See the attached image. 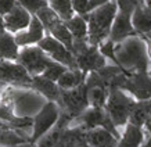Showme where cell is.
<instances>
[{
  "label": "cell",
  "mask_w": 151,
  "mask_h": 147,
  "mask_svg": "<svg viewBox=\"0 0 151 147\" xmlns=\"http://www.w3.org/2000/svg\"><path fill=\"white\" fill-rule=\"evenodd\" d=\"M115 58L116 65L128 75L148 74L150 71V55L147 45L139 36L128 37L126 40L115 45Z\"/></svg>",
  "instance_id": "6da1fadb"
},
{
  "label": "cell",
  "mask_w": 151,
  "mask_h": 147,
  "mask_svg": "<svg viewBox=\"0 0 151 147\" xmlns=\"http://www.w3.org/2000/svg\"><path fill=\"white\" fill-rule=\"evenodd\" d=\"M118 14V4L115 0H110L104 6H100L85 15L89 27V45L97 47L104 43L111 33V28Z\"/></svg>",
  "instance_id": "7a4b0ae2"
},
{
  "label": "cell",
  "mask_w": 151,
  "mask_h": 147,
  "mask_svg": "<svg viewBox=\"0 0 151 147\" xmlns=\"http://www.w3.org/2000/svg\"><path fill=\"white\" fill-rule=\"evenodd\" d=\"M7 104L11 106L13 112L18 118H31L36 115L45 107L43 96L39 94L36 90H25V89H6L3 92V99Z\"/></svg>",
  "instance_id": "3957f363"
},
{
  "label": "cell",
  "mask_w": 151,
  "mask_h": 147,
  "mask_svg": "<svg viewBox=\"0 0 151 147\" xmlns=\"http://www.w3.org/2000/svg\"><path fill=\"white\" fill-rule=\"evenodd\" d=\"M136 104H137V101L125 90L111 89L107 104H105V111L108 112L115 128L125 126L129 124L130 114H132L133 108L136 107Z\"/></svg>",
  "instance_id": "277c9868"
},
{
  "label": "cell",
  "mask_w": 151,
  "mask_h": 147,
  "mask_svg": "<svg viewBox=\"0 0 151 147\" xmlns=\"http://www.w3.org/2000/svg\"><path fill=\"white\" fill-rule=\"evenodd\" d=\"M72 53L75 55L78 69L85 74L99 71L107 67V58L101 54L97 47L89 45V40H73Z\"/></svg>",
  "instance_id": "5b68a950"
},
{
  "label": "cell",
  "mask_w": 151,
  "mask_h": 147,
  "mask_svg": "<svg viewBox=\"0 0 151 147\" xmlns=\"http://www.w3.org/2000/svg\"><path fill=\"white\" fill-rule=\"evenodd\" d=\"M61 112L69 115L73 121L89 108L87 100V86L83 83L82 86L71 90H61L60 100L57 101Z\"/></svg>",
  "instance_id": "8992f818"
},
{
  "label": "cell",
  "mask_w": 151,
  "mask_h": 147,
  "mask_svg": "<svg viewBox=\"0 0 151 147\" xmlns=\"http://www.w3.org/2000/svg\"><path fill=\"white\" fill-rule=\"evenodd\" d=\"M60 115H61V110L58 104L54 101H47L45 107L33 117L32 136H31L32 144L37 143L45 135L54 128L60 120Z\"/></svg>",
  "instance_id": "52a82bcc"
},
{
  "label": "cell",
  "mask_w": 151,
  "mask_h": 147,
  "mask_svg": "<svg viewBox=\"0 0 151 147\" xmlns=\"http://www.w3.org/2000/svg\"><path fill=\"white\" fill-rule=\"evenodd\" d=\"M19 64L22 65L24 68L27 69L28 72L31 74L32 76H37L46 71V68H49L53 61L49 55L42 50L40 47L37 46H28L24 47L22 50H19L18 58H17Z\"/></svg>",
  "instance_id": "ba28073f"
},
{
  "label": "cell",
  "mask_w": 151,
  "mask_h": 147,
  "mask_svg": "<svg viewBox=\"0 0 151 147\" xmlns=\"http://www.w3.org/2000/svg\"><path fill=\"white\" fill-rule=\"evenodd\" d=\"M81 126L85 130H92L96 128H104L107 130H110L112 135H115L118 139H121V135L118 133V129L115 128V125L112 124L108 112L105 111V108H94V107H89L81 117H78L71 125Z\"/></svg>",
  "instance_id": "9c48e42d"
},
{
  "label": "cell",
  "mask_w": 151,
  "mask_h": 147,
  "mask_svg": "<svg viewBox=\"0 0 151 147\" xmlns=\"http://www.w3.org/2000/svg\"><path fill=\"white\" fill-rule=\"evenodd\" d=\"M33 76L19 63L0 60V82L19 87H31Z\"/></svg>",
  "instance_id": "30bf717a"
},
{
  "label": "cell",
  "mask_w": 151,
  "mask_h": 147,
  "mask_svg": "<svg viewBox=\"0 0 151 147\" xmlns=\"http://www.w3.org/2000/svg\"><path fill=\"white\" fill-rule=\"evenodd\" d=\"M39 47L45 51L53 61L58 63V64L68 67L71 69H78L76 67V60L75 55L69 49L60 43L58 40H55L53 36H46L43 37V40L39 43Z\"/></svg>",
  "instance_id": "8fae6325"
},
{
  "label": "cell",
  "mask_w": 151,
  "mask_h": 147,
  "mask_svg": "<svg viewBox=\"0 0 151 147\" xmlns=\"http://www.w3.org/2000/svg\"><path fill=\"white\" fill-rule=\"evenodd\" d=\"M121 89L129 93L134 100L148 101L151 100V76L148 74L130 75Z\"/></svg>",
  "instance_id": "7c38bea8"
},
{
  "label": "cell",
  "mask_w": 151,
  "mask_h": 147,
  "mask_svg": "<svg viewBox=\"0 0 151 147\" xmlns=\"http://www.w3.org/2000/svg\"><path fill=\"white\" fill-rule=\"evenodd\" d=\"M137 32L132 24V15L124 13H118L115 18L110 33V40L114 43H121L126 40L128 37L136 36Z\"/></svg>",
  "instance_id": "4fadbf2b"
},
{
  "label": "cell",
  "mask_w": 151,
  "mask_h": 147,
  "mask_svg": "<svg viewBox=\"0 0 151 147\" xmlns=\"http://www.w3.org/2000/svg\"><path fill=\"white\" fill-rule=\"evenodd\" d=\"M3 19H4V28L7 32L18 33L25 31L31 25L32 17H31V13H28L24 7L17 4L11 13H9L6 17H3Z\"/></svg>",
  "instance_id": "5bb4252c"
},
{
  "label": "cell",
  "mask_w": 151,
  "mask_h": 147,
  "mask_svg": "<svg viewBox=\"0 0 151 147\" xmlns=\"http://www.w3.org/2000/svg\"><path fill=\"white\" fill-rule=\"evenodd\" d=\"M14 37L17 45L24 47H28V45H33V43H40L45 37V27L42 25L37 17H32L31 25L25 31L18 32Z\"/></svg>",
  "instance_id": "9a60e30c"
},
{
  "label": "cell",
  "mask_w": 151,
  "mask_h": 147,
  "mask_svg": "<svg viewBox=\"0 0 151 147\" xmlns=\"http://www.w3.org/2000/svg\"><path fill=\"white\" fill-rule=\"evenodd\" d=\"M85 139L90 147H118L119 143V139L104 128L87 130Z\"/></svg>",
  "instance_id": "2e32d148"
},
{
  "label": "cell",
  "mask_w": 151,
  "mask_h": 147,
  "mask_svg": "<svg viewBox=\"0 0 151 147\" xmlns=\"http://www.w3.org/2000/svg\"><path fill=\"white\" fill-rule=\"evenodd\" d=\"M31 89L36 90L39 94H42L43 97L49 99L50 101H57L60 100V94H61V89L57 85V82H53L50 79L45 78L43 75H37V76H33L32 85H31Z\"/></svg>",
  "instance_id": "e0dca14e"
},
{
  "label": "cell",
  "mask_w": 151,
  "mask_h": 147,
  "mask_svg": "<svg viewBox=\"0 0 151 147\" xmlns=\"http://www.w3.org/2000/svg\"><path fill=\"white\" fill-rule=\"evenodd\" d=\"M18 54L19 49L15 37L7 31L0 33V60L14 61L18 58Z\"/></svg>",
  "instance_id": "ac0fdd59"
},
{
  "label": "cell",
  "mask_w": 151,
  "mask_h": 147,
  "mask_svg": "<svg viewBox=\"0 0 151 147\" xmlns=\"http://www.w3.org/2000/svg\"><path fill=\"white\" fill-rule=\"evenodd\" d=\"M143 144H144L143 129L132 124H128L124 135L119 139L118 147H142Z\"/></svg>",
  "instance_id": "d6986e66"
},
{
  "label": "cell",
  "mask_w": 151,
  "mask_h": 147,
  "mask_svg": "<svg viewBox=\"0 0 151 147\" xmlns=\"http://www.w3.org/2000/svg\"><path fill=\"white\" fill-rule=\"evenodd\" d=\"M132 24L137 33H150L151 32V9L147 6L139 7L132 14Z\"/></svg>",
  "instance_id": "ffe728a7"
},
{
  "label": "cell",
  "mask_w": 151,
  "mask_h": 147,
  "mask_svg": "<svg viewBox=\"0 0 151 147\" xmlns=\"http://www.w3.org/2000/svg\"><path fill=\"white\" fill-rule=\"evenodd\" d=\"M85 78H86V74L81 69H71V71L67 69V72L58 79L57 85L61 90H71V89H76V87L82 86L86 81Z\"/></svg>",
  "instance_id": "44dd1931"
},
{
  "label": "cell",
  "mask_w": 151,
  "mask_h": 147,
  "mask_svg": "<svg viewBox=\"0 0 151 147\" xmlns=\"http://www.w3.org/2000/svg\"><path fill=\"white\" fill-rule=\"evenodd\" d=\"M65 25L72 33L73 40H89V27L82 15H73L69 21L65 22Z\"/></svg>",
  "instance_id": "7402d4cb"
},
{
  "label": "cell",
  "mask_w": 151,
  "mask_h": 147,
  "mask_svg": "<svg viewBox=\"0 0 151 147\" xmlns=\"http://www.w3.org/2000/svg\"><path fill=\"white\" fill-rule=\"evenodd\" d=\"M108 96H110V90L105 89V87H90V89H87L89 106L94 107V108H105Z\"/></svg>",
  "instance_id": "603a6c76"
},
{
  "label": "cell",
  "mask_w": 151,
  "mask_h": 147,
  "mask_svg": "<svg viewBox=\"0 0 151 147\" xmlns=\"http://www.w3.org/2000/svg\"><path fill=\"white\" fill-rule=\"evenodd\" d=\"M50 9L54 11L63 21H69L73 17V7L71 0H49Z\"/></svg>",
  "instance_id": "cb8c5ba5"
},
{
  "label": "cell",
  "mask_w": 151,
  "mask_h": 147,
  "mask_svg": "<svg viewBox=\"0 0 151 147\" xmlns=\"http://www.w3.org/2000/svg\"><path fill=\"white\" fill-rule=\"evenodd\" d=\"M36 17L39 18V21L42 22V25L45 27V29H47V32L50 33L57 25H60L61 22H64L63 19L60 18L58 15L50 9V7H45L40 11L36 13Z\"/></svg>",
  "instance_id": "d4e9b609"
},
{
  "label": "cell",
  "mask_w": 151,
  "mask_h": 147,
  "mask_svg": "<svg viewBox=\"0 0 151 147\" xmlns=\"http://www.w3.org/2000/svg\"><path fill=\"white\" fill-rule=\"evenodd\" d=\"M50 35H53V37H54L55 40H58L60 43H63L67 49H69V50L72 51L73 36H72V33L69 32V29L67 28V25H65L64 22H61L60 25H57L50 32Z\"/></svg>",
  "instance_id": "484cf974"
},
{
  "label": "cell",
  "mask_w": 151,
  "mask_h": 147,
  "mask_svg": "<svg viewBox=\"0 0 151 147\" xmlns=\"http://www.w3.org/2000/svg\"><path fill=\"white\" fill-rule=\"evenodd\" d=\"M118 4L119 13L132 15L139 7L144 6V0H115Z\"/></svg>",
  "instance_id": "4316f807"
},
{
  "label": "cell",
  "mask_w": 151,
  "mask_h": 147,
  "mask_svg": "<svg viewBox=\"0 0 151 147\" xmlns=\"http://www.w3.org/2000/svg\"><path fill=\"white\" fill-rule=\"evenodd\" d=\"M21 7L27 10L28 13L36 14L45 7H49V0H17Z\"/></svg>",
  "instance_id": "83f0119b"
},
{
  "label": "cell",
  "mask_w": 151,
  "mask_h": 147,
  "mask_svg": "<svg viewBox=\"0 0 151 147\" xmlns=\"http://www.w3.org/2000/svg\"><path fill=\"white\" fill-rule=\"evenodd\" d=\"M65 72H67V68H65L64 65L58 64V63H53L49 68H46V71L42 74V75H43L45 78L53 81V82H58V79L61 78Z\"/></svg>",
  "instance_id": "f1b7e54d"
},
{
  "label": "cell",
  "mask_w": 151,
  "mask_h": 147,
  "mask_svg": "<svg viewBox=\"0 0 151 147\" xmlns=\"http://www.w3.org/2000/svg\"><path fill=\"white\" fill-rule=\"evenodd\" d=\"M71 1H72L73 11H76L82 17H85V15H87L89 13L93 11V7L89 0H71Z\"/></svg>",
  "instance_id": "f546056e"
},
{
  "label": "cell",
  "mask_w": 151,
  "mask_h": 147,
  "mask_svg": "<svg viewBox=\"0 0 151 147\" xmlns=\"http://www.w3.org/2000/svg\"><path fill=\"white\" fill-rule=\"evenodd\" d=\"M100 53L104 55L105 58H107V57H110L111 60L116 64V58H115V43L114 42H111L110 39H108V40H105L104 43H101Z\"/></svg>",
  "instance_id": "4dcf8cb0"
},
{
  "label": "cell",
  "mask_w": 151,
  "mask_h": 147,
  "mask_svg": "<svg viewBox=\"0 0 151 147\" xmlns=\"http://www.w3.org/2000/svg\"><path fill=\"white\" fill-rule=\"evenodd\" d=\"M17 4H18L17 0H0V15L6 17L7 14L15 9Z\"/></svg>",
  "instance_id": "1f68e13d"
},
{
  "label": "cell",
  "mask_w": 151,
  "mask_h": 147,
  "mask_svg": "<svg viewBox=\"0 0 151 147\" xmlns=\"http://www.w3.org/2000/svg\"><path fill=\"white\" fill-rule=\"evenodd\" d=\"M90 1V4H92L93 10L97 9V7H100V6H104L105 3H108L110 0H89Z\"/></svg>",
  "instance_id": "d6a6232c"
},
{
  "label": "cell",
  "mask_w": 151,
  "mask_h": 147,
  "mask_svg": "<svg viewBox=\"0 0 151 147\" xmlns=\"http://www.w3.org/2000/svg\"><path fill=\"white\" fill-rule=\"evenodd\" d=\"M75 147H90L89 144H87V142H86V139H83V140H81V142L76 144Z\"/></svg>",
  "instance_id": "836d02e7"
},
{
  "label": "cell",
  "mask_w": 151,
  "mask_h": 147,
  "mask_svg": "<svg viewBox=\"0 0 151 147\" xmlns=\"http://www.w3.org/2000/svg\"><path fill=\"white\" fill-rule=\"evenodd\" d=\"M4 31H6V28H4V19H3V17L0 15V33L4 32Z\"/></svg>",
  "instance_id": "e575fe53"
},
{
  "label": "cell",
  "mask_w": 151,
  "mask_h": 147,
  "mask_svg": "<svg viewBox=\"0 0 151 147\" xmlns=\"http://www.w3.org/2000/svg\"><path fill=\"white\" fill-rule=\"evenodd\" d=\"M146 130H151V115H150V118L147 120V122H146Z\"/></svg>",
  "instance_id": "d590c367"
},
{
  "label": "cell",
  "mask_w": 151,
  "mask_h": 147,
  "mask_svg": "<svg viewBox=\"0 0 151 147\" xmlns=\"http://www.w3.org/2000/svg\"><path fill=\"white\" fill-rule=\"evenodd\" d=\"M147 50H148V55H150V58H151V40H148L147 39Z\"/></svg>",
  "instance_id": "8d00e7d4"
},
{
  "label": "cell",
  "mask_w": 151,
  "mask_h": 147,
  "mask_svg": "<svg viewBox=\"0 0 151 147\" xmlns=\"http://www.w3.org/2000/svg\"><path fill=\"white\" fill-rule=\"evenodd\" d=\"M15 147H36V146H33L32 143H25V144H19V146H15Z\"/></svg>",
  "instance_id": "74e56055"
},
{
  "label": "cell",
  "mask_w": 151,
  "mask_h": 147,
  "mask_svg": "<svg viewBox=\"0 0 151 147\" xmlns=\"http://www.w3.org/2000/svg\"><path fill=\"white\" fill-rule=\"evenodd\" d=\"M4 90H6V85H4V83H1V82H0V94H1V93L4 92Z\"/></svg>",
  "instance_id": "f35d334b"
},
{
  "label": "cell",
  "mask_w": 151,
  "mask_h": 147,
  "mask_svg": "<svg viewBox=\"0 0 151 147\" xmlns=\"http://www.w3.org/2000/svg\"><path fill=\"white\" fill-rule=\"evenodd\" d=\"M144 6H147L148 9H151V0H144Z\"/></svg>",
  "instance_id": "ab89813d"
},
{
  "label": "cell",
  "mask_w": 151,
  "mask_h": 147,
  "mask_svg": "<svg viewBox=\"0 0 151 147\" xmlns=\"http://www.w3.org/2000/svg\"><path fill=\"white\" fill-rule=\"evenodd\" d=\"M147 37H148V40H151V32H150V33H147Z\"/></svg>",
  "instance_id": "60d3db41"
},
{
  "label": "cell",
  "mask_w": 151,
  "mask_h": 147,
  "mask_svg": "<svg viewBox=\"0 0 151 147\" xmlns=\"http://www.w3.org/2000/svg\"><path fill=\"white\" fill-rule=\"evenodd\" d=\"M148 75H150V76H151V68H150V71H148Z\"/></svg>",
  "instance_id": "b9f144b4"
},
{
  "label": "cell",
  "mask_w": 151,
  "mask_h": 147,
  "mask_svg": "<svg viewBox=\"0 0 151 147\" xmlns=\"http://www.w3.org/2000/svg\"><path fill=\"white\" fill-rule=\"evenodd\" d=\"M0 147H10V146H0Z\"/></svg>",
  "instance_id": "7bdbcfd3"
}]
</instances>
